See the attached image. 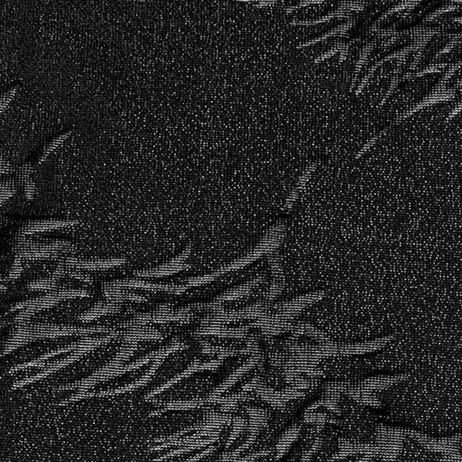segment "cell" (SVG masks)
Wrapping results in <instances>:
<instances>
[{
    "instance_id": "1",
    "label": "cell",
    "mask_w": 462,
    "mask_h": 462,
    "mask_svg": "<svg viewBox=\"0 0 462 462\" xmlns=\"http://www.w3.org/2000/svg\"><path fill=\"white\" fill-rule=\"evenodd\" d=\"M248 413L249 415V436L239 447L233 451L237 455H240L243 451L252 446L256 442V437L258 436L260 431L267 424L266 412L262 409L250 407L248 409Z\"/></svg>"
},
{
    "instance_id": "2",
    "label": "cell",
    "mask_w": 462,
    "mask_h": 462,
    "mask_svg": "<svg viewBox=\"0 0 462 462\" xmlns=\"http://www.w3.org/2000/svg\"><path fill=\"white\" fill-rule=\"evenodd\" d=\"M340 451L333 455L329 461L340 460L346 458L348 456L356 454L375 455L379 452L380 448L376 447L370 444H360V443H352L347 439H340L339 443Z\"/></svg>"
},
{
    "instance_id": "3",
    "label": "cell",
    "mask_w": 462,
    "mask_h": 462,
    "mask_svg": "<svg viewBox=\"0 0 462 462\" xmlns=\"http://www.w3.org/2000/svg\"><path fill=\"white\" fill-rule=\"evenodd\" d=\"M190 253V249H188L186 251H184L181 256L176 257L175 259L172 260L170 263L166 265L161 266L160 268H157L155 270H150V271H143L141 273H138L137 275L138 276H146V277H162L165 275H170L179 272L180 270H183L184 268H187V266H184V261L187 258L188 255Z\"/></svg>"
},
{
    "instance_id": "4",
    "label": "cell",
    "mask_w": 462,
    "mask_h": 462,
    "mask_svg": "<svg viewBox=\"0 0 462 462\" xmlns=\"http://www.w3.org/2000/svg\"><path fill=\"white\" fill-rule=\"evenodd\" d=\"M256 363H257V359H250L248 362L245 363L243 366L238 367L237 370L234 371L233 373L230 375L229 378L222 383V385H219L217 388H215L212 391V393H210V398L208 399V402L222 397V393H225L227 390H229L231 386H233L247 372H249L251 368L255 367Z\"/></svg>"
},
{
    "instance_id": "5",
    "label": "cell",
    "mask_w": 462,
    "mask_h": 462,
    "mask_svg": "<svg viewBox=\"0 0 462 462\" xmlns=\"http://www.w3.org/2000/svg\"><path fill=\"white\" fill-rule=\"evenodd\" d=\"M109 289H121L123 287H132V288H142L145 290L153 291H166V292H171L174 294H180L183 293L186 290V287H178V285H160V284H152V283H145L143 281H137V280H131V281H119L116 282L111 285Z\"/></svg>"
},
{
    "instance_id": "6",
    "label": "cell",
    "mask_w": 462,
    "mask_h": 462,
    "mask_svg": "<svg viewBox=\"0 0 462 462\" xmlns=\"http://www.w3.org/2000/svg\"><path fill=\"white\" fill-rule=\"evenodd\" d=\"M300 432H301V428L298 426H293L283 433V435L281 437V439L276 445V451H277V453L275 456L276 460L283 458V456L287 454V451L290 450L292 444L298 439Z\"/></svg>"
},
{
    "instance_id": "7",
    "label": "cell",
    "mask_w": 462,
    "mask_h": 462,
    "mask_svg": "<svg viewBox=\"0 0 462 462\" xmlns=\"http://www.w3.org/2000/svg\"><path fill=\"white\" fill-rule=\"evenodd\" d=\"M125 263L124 259H109L102 260V261H95V262H83L78 260L71 259L68 261V265L73 266L77 268L88 269V270H100V269H107V268H114L117 266H120Z\"/></svg>"
},
{
    "instance_id": "8",
    "label": "cell",
    "mask_w": 462,
    "mask_h": 462,
    "mask_svg": "<svg viewBox=\"0 0 462 462\" xmlns=\"http://www.w3.org/2000/svg\"><path fill=\"white\" fill-rule=\"evenodd\" d=\"M75 224L74 222H56V221H46V222H39L33 223L32 225L28 226L24 230V234H34L36 232H42L50 229H59L64 227H71Z\"/></svg>"
},
{
    "instance_id": "9",
    "label": "cell",
    "mask_w": 462,
    "mask_h": 462,
    "mask_svg": "<svg viewBox=\"0 0 462 462\" xmlns=\"http://www.w3.org/2000/svg\"><path fill=\"white\" fill-rule=\"evenodd\" d=\"M316 167H317V162H313L306 168L305 171H304V172L302 173V175L299 179L297 187L292 192L289 199L287 200V206L291 207V205L295 202V200L297 199L299 193L304 189L305 184L309 181L311 176L313 174V172L315 171Z\"/></svg>"
},
{
    "instance_id": "10",
    "label": "cell",
    "mask_w": 462,
    "mask_h": 462,
    "mask_svg": "<svg viewBox=\"0 0 462 462\" xmlns=\"http://www.w3.org/2000/svg\"><path fill=\"white\" fill-rule=\"evenodd\" d=\"M352 24H353V22H348V23L344 24V25H340L339 27L333 28V30L329 31L327 34L321 35V36L318 37V38L313 39V40H311L309 42H303V43L299 45V46H297V49H302L303 47L313 46L314 43H317V42H321V41H324L326 39L328 38V37H332V36H344V35H346V34H347L348 29L352 27Z\"/></svg>"
},
{
    "instance_id": "11",
    "label": "cell",
    "mask_w": 462,
    "mask_h": 462,
    "mask_svg": "<svg viewBox=\"0 0 462 462\" xmlns=\"http://www.w3.org/2000/svg\"><path fill=\"white\" fill-rule=\"evenodd\" d=\"M348 12L341 11V10H337V11L331 13L328 15H324L321 18L317 20H313V21H292L291 26H313V25H317V24L324 23L328 20L333 19L334 17H348Z\"/></svg>"
},
{
    "instance_id": "12",
    "label": "cell",
    "mask_w": 462,
    "mask_h": 462,
    "mask_svg": "<svg viewBox=\"0 0 462 462\" xmlns=\"http://www.w3.org/2000/svg\"><path fill=\"white\" fill-rule=\"evenodd\" d=\"M69 134L70 133H63V134L60 135L57 138H54L48 145H46V147L42 150V156L39 157L38 164H40L42 162H45L46 158L49 157V155L56 149L59 145L62 144V142L64 141Z\"/></svg>"
},
{
    "instance_id": "13",
    "label": "cell",
    "mask_w": 462,
    "mask_h": 462,
    "mask_svg": "<svg viewBox=\"0 0 462 462\" xmlns=\"http://www.w3.org/2000/svg\"><path fill=\"white\" fill-rule=\"evenodd\" d=\"M304 421L310 424H336L337 421L333 418L328 416L325 413H317V412H305L304 413Z\"/></svg>"
},
{
    "instance_id": "14",
    "label": "cell",
    "mask_w": 462,
    "mask_h": 462,
    "mask_svg": "<svg viewBox=\"0 0 462 462\" xmlns=\"http://www.w3.org/2000/svg\"><path fill=\"white\" fill-rule=\"evenodd\" d=\"M245 428V421L240 417H236L233 419V428L232 431L230 432L229 439L226 443V448H229L234 442L238 438V436L240 435L241 432L243 431Z\"/></svg>"
},
{
    "instance_id": "15",
    "label": "cell",
    "mask_w": 462,
    "mask_h": 462,
    "mask_svg": "<svg viewBox=\"0 0 462 462\" xmlns=\"http://www.w3.org/2000/svg\"><path fill=\"white\" fill-rule=\"evenodd\" d=\"M117 310H118V307H115V306H101V307H97L95 309H92V311H90L88 313L84 314L82 317H80V320H88V321H92V320H94V319H97V318L102 316V315L106 314V313H115V312H117Z\"/></svg>"
},
{
    "instance_id": "16",
    "label": "cell",
    "mask_w": 462,
    "mask_h": 462,
    "mask_svg": "<svg viewBox=\"0 0 462 462\" xmlns=\"http://www.w3.org/2000/svg\"><path fill=\"white\" fill-rule=\"evenodd\" d=\"M339 398L340 394L338 393H328V395L323 399V406L328 409L329 412L336 413L337 415H340V406H339Z\"/></svg>"
},
{
    "instance_id": "17",
    "label": "cell",
    "mask_w": 462,
    "mask_h": 462,
    "mask_svg": "<svg viewBox=\"0 0 462 462\" xmlns=\"http://www.w3.org/2000/svg\"><path fill=\"white\" fill-rule=\"evenodd\" d=\"M345 46V43H338L337 46H334L332 50L328 51L327 53H325L324 54H322L321 56H319V57L316 58L315 60H314V63L315 64H319L320 62L321 61H324L326 59H328V58H331L332 56H333L334 54L338 53V52H340V51L342 50L343 49V47Z\"/></svg>"
},
{
    "instance_id": "18",
    "label": "cell",
    "mask_w": 462,
    "mask_h": 462,
    "mask_svg": "<svg viewBox=\"0 0 462 462\" xmlns=\"http://www.w3.org/2000/svg\"><path fill=\"white\" fill-rule=\"evenodd\" d=\"M270 452H271L270 451H257V452H255V453H252V454L247 455V456H245L243 458H237V459L235 460V462L255 461L257 458L263 457V456H268V455L270 454Z\"/></svg>"
},
{
    "instance_id": "19",
    "label": "cell",
    "mask_w": 462,
    "mask_h": 462,
    "mask_svg": "<svg viewBox=\"0 0 462 462\" xmlns=\"http://www.w3.org/2000/svg\"><path fill=\"white\" fill-rule=\"evenodd\" d=\"M368 54H369V49H368V48L364 49L362 54H361V57L359 59V61H358V63H357V66H356L355 77H354L353 82H352L351 90L355 87L356 81H357V76H358V74H359V72H360V70L362 68L363 64L365 63V61L367 60Z\"/></svg>"
},
{
    "instance_id": "20",
    "label": "cell",
    "mask_w": 462,
    "mask_h": 462,
    "mask_svg": "<svg viewBox=\"0 0 462 462\" xmlns=\"http://www.w3.org/2000/svg\"><path fill=\"white\" fill-rule=\"evenodd\" d=\"M55 279H46L43 281H39L30 285L31 289H52L54 287Z\"/></svg>"
},
{
    "instance_id": "21",
    "label": "cell",
    "mask_w": 462,
    "mask_h": 462,
    "mask_svg": "<svg viewBox=\"0 0 462 462\" xmlns=\"http://www.w3.org/2000/svg\"><path fill=\"white\" fill-rule=\"evenodd\" d=\"M16 90H17V86H14L3 95V97H2V102H1L2 111H4L5 107H7L8 103L11 101L13 97L15 94V92H16Z\"/></svg>"
},
{
    "instance_id": "22",
    "label": "cell",
    "mask_w": 462,
    "mask_h": 462,
    "mask_svg": "<svg viewBox=\"0 0 462 462\" xmlns=\"http://www.w3.org/2000/svg\"><path fill=\"white\" fill-rule=\"evenodd\" d=\"M321 3H322V1H303L301 4H299L298 6H295V7L287 8V10H285V13H287V14H290V13L294 11V10H296V9H298V8L307 7V6H309V5L311 4H321Z\"/></svg>"
},
{
    "instance_id": "23",
    "label": "cell",
    "mask_w": 462,
    "mask_h": 462,
    "mask_svg": "<svg viewBox=\"0 0 462 462\" xmlns=\"http://www.w3.org/2000/svg\"><path fill=\"white\" fill-rule=\"evenodd\" d=\"M21 270H22V268H21V266H20V260L16 259L15 265H14V268H13L11 272H10L9 278L14 279L18 277L20 275V273H21Z\"/></svg>"
},
{
    "instance_id": "24",
    "label": "cell",
    "mask_w": 462,
    "mask_h": 462,
    "mask_svg": "<svg viewBox=\"0 0 462 462\" xmlns=\"http://www.w3.org/2000/svg\"><path fill=\"white\" fill-rule=\"evenodd\" d=\"M321 406H323V399L322 400H319V401L314 402L313 405H310L308 408L306 409L305 412H312L313 411H315V410H317L319 407H321Z\"/></svg>"
},
{
    "instance_id": "25",
    "label": "cell",
    "mask_w": 462,
    "mask_h": 462,
    "mask_svg": "<svg viewBox=\"0 0 462 462\" xmlns=\"http://www.w3.org/2000/svg\"><path fill=\"white\" fill-rule=\"evenodd\" d=\"M348 45H345L343 49L340 51V63H342L348 55Z\"/></svg>"
},
{
    "instance_id": "26",
    "label": "cell",
    "mask_w": 462,
    "mask_h": 462,
    "mask_svg": "<svg viewBox=\"0 0 462 462\" xmlns=\"http://www.w3.org/2000/svg\"><path fill=\"white\" fill-rule=\"evenodd\" d=\"M275 1H259V2L256 3V8H266V7L271 6V5L275 4Z\"/></svg>"
},
{
    "instance_id": "27",
    "label": "cell",
    "mask_w": 462,
    "mask_h": 462,
    "mask_svg": "<svg viewBox=\"0 0 462 462\" xmlns=\"http://www.w3.org/2000/svg\"><path fill=\"white\" fill-rule=\"evenodd\" d=\"M373 456L374 455H366V456H364V457L360 458L358 462H371V459H372Z\"/></svg>"
}]
</instances>
